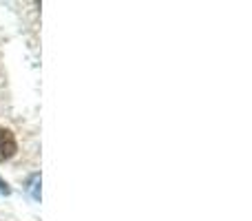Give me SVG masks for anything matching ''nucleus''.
Listing matches in <instances>:
<instances>
[{
	"label": "nucleus",
	"instance_id": "f257e3e1",
	"mask_svg": "<svg viewBox=\"0 0 252 221\" xmlns=\"http://www.w3.org/2000/svg\"><path fill=\"white\" fill-rule=\"evenodd\" d=\"M16 151H18L16 135L9 128H0V161L11 159V157L16 155Z\"/></svg>",
	"mask_w": 252,
	"mask_h": 221
},
{
	"label": "nucleus",
	"instance_id": "7ed1b4c3",
	"mask_svg": "<svg viewBox=\"0 0 252 221\" xmlns=\"http://www.w3.org/2000/svg\"><path fill=\"white\" fill-rule=\"evenodd\" d=\"M0 195H11V188H9V184L2 177H0Z\"/></svg>",
	"mask_w": 252,
	"mask_h": 221
},
{
	"label": "nucleus",
	"instance_id": "f03ea898",
	"mask_svg": "<svg viewBox=\"0 0 252 221\" xmlns=\"http://www.w3.org/2000/svg\"><path fill=\"white\" fill-rule=\"evenodd\" d=\"M27 190H29L31 199L33 201H40V173H33L27 182Z\"/></svg>",
	"mask_w": 252,
	"mask_h": 221
}]
</instances>
